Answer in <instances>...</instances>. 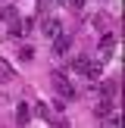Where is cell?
<instances>
[{"label": "cell", "instance_id": "6da1fadb", "mask_svg": "<svg viewBox=\"0 0 125 128\" xmlns=\"http://www.w3.org/2000/svg\"><path fill=\"white\" fill-rule=\"evenodd\" d=\"M53 84H56V91H60L62 97H75V84L69 81L66 72H53Z\"/></svg>", "mask_w": 125, "mask_h": 128}, {"label": "cell", "instance_id": "7a4b0ae2", "mask_svg": "<svg viewBox=\"0 0 125 128\" xmlns=\"http://www.w3.org/2000/svg\"><path fill=\"white\" fill-rule=\"evenodd\" d=\"M41 31H44V38H50V41H53V38L62 34V22H60L56 16H47V19L41 22Z\"/></svg>", "mask_w": 125, "mask_h": 128}, {"label": "cell", "instance_id": "3957f363", "mask_svg": "<svg viewBox=\"0 0 125 128\" xmlns=\"http://www.w3.org/2000/svg\"><path fill=\"white\" fill-rule=\"evenodd\" d=\"M84 78L88 81H100V78H103V62H100V60H91L88 69H84Z\"/></svg>", "mask_w": 125, "mask_h": 128}, {"label": "cell", "instance_id": "277c9868", "mask_svg": "<svg viewBox=\"0 0 125 128\" xmlns=\"http://www.w3.org/2000/svg\"><path fill=\"white\" fill-rule=\"evenodd\" d=\"M69 47H72V41H69L66 31H62L60 38H53V53H56V56H66V53H69Z\"/></svg>", "mask_w": 125, "mask_h": 128}, {"label": "cell", "instance_id": "5b68a950", "mask_svg": "<svg viewBox=\"0 0 125 128\" xmlns=\"http://www.w3.org/2000/svg\"><path fill=\"white\" fill-rule=\"evenodd\" d=\"M112 47H116V34L103 31V38H100V50H103V60H110V56H112Z\"/></svg>", "mask_w": 125, "mask_h": 128}, {"label": "cell", "instance_id": "8992f818", "mask_svg": "<svg viewBox=\"0 0 125 128\" xmlns=\"http://www.w3.org/2000/svg\"><path fill=\"white\" fill-rule=\"evenodd\" d=\"M28 119H31L28 103H19V106H16V122H19V125H28Z\"/></svg>", "mask_w": 125, "mask_h": 128}, {"label": "cell", "instance_id": "52a82bcc", "mask_svg": "<svg viewBox=\"0 0 125 128\" xmlns=\"http://www.w3.org/2000/svg\"><path fill=\"white\" fill-rule=\"evenodd\" d=\"M94 112H97L100 119H103V116H110V112H112V103H110V100H97V106H94Z\"/></svg>", "mask_w": 125, "mask_h": 128}, {"label": "cell", "instance_id": "ba28073f", "mask_svg": "<svg viewBox=\"0 0 125 128\" xmlns=\"http://www.w3.org/2000/svg\"><path fill=\"white\" fill-rule=\"evenodd\" d=\"M88 62H91V60H88V56H75V60H72V72H78V75H84V69H88Z\"/></svg>", "mask_w": 125, "mask_h": 128}, {"label": "cell", "instance_id": "9c48e42d", "mask_svg": "<svg viewBox=\"0 0 125 128\" xmlns=\"http://www.w3.org/2000/svg\"><path fill=\"white\" fill-rule=\"evenodd\" d=\"M100 128H122V125H119V116H116V112L103 116V122H100Z\"/></svg>", "mask_w": 125, "mask_h": 128}, {"label": "cell", "instance_id": "30bf717a", "mask_svg": "<svg viewBox=\"0 0 125 128\" xmlns=\"http://www.w3.org/2000/svg\"><path fill=\"white\" fill-rule=\"evenodd\" d=\"M62 3H66V6H69L72 12H81V10H84V3H88V0H62Z\"/></svg>", "mask_w": 125, "mask_h": 128}, {"label": "cell", "instance_id": "8fae6325", "mask_svg": "<svg viewBox=\"0 0 125 128\" xmlns=\"http://www.w3.org/2000/svg\"><path fill=\"white\" fill-rule=\"evenodd\" d=\"M31 56H34V50H31L28 44H25V47H19V60H31Z\"/></svg>", "mask_w": 125, "mask_h": 128}, {"label": "cell", "instance_id": "7c38bea8", "mask_svg": "<svg viewBox=\"0 0 125 128\" xmlns=\"http://www.w3.org/2000/svg\"><path fill=\"white\" fill-rule=\"evenodd\" d=\"M53 128H66V125H62V122H56V125H53Z\"/></svg>", "mask_w": 125, "mask_h": 128}]
</instances>
